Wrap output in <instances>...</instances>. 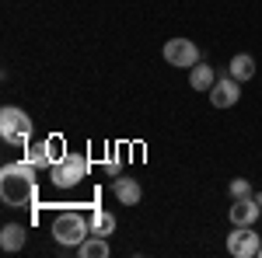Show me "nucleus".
I'll return each mask as SVG.
<instances>
[{"label":"nucleus","mask_w":262,"mask_h":258,"mask_svg":"<svg viewBox=\"0 0 262 258\" xmlns=\"http://www.w3.org/2000/svg\"><path fill=\"white\" fill-rule=\"evenodd\" d=\"M227 70H231V77H234V80H252V77H255V60H252L248 53H238V56L231 60Z\"/></svg>","instance_id":"nucleus-13"},{"label":"nucleus","mask_w":262,"mask_h":258,"mask_svg":"<svg viewBox=\"0 0 262 258\" xmlns=\"http://www.w3.org/2000/svg\"><path fill=\"white\" fill-rule=\"evenodd\" d=\"M206 95H210V105H213V108H231V105H238V98H242V80L224 77V80H217Z\"/></svg>","instance_id":"nucleus-7"},{"label":"nucleus","mask_w":262,"mask_h":258,"mask_svg":"<svg viewBox=\"0 0 262 258\" xmlns=\"http://www.w3.org/2000/svg\"><path fill=\"white\" fill-rule=\"evenodd\" d=\"M108 251H112V248H108V238H101V234H91V238L77 248L81 258H108Z\"/></svg>","instance_id":"nucleus-12"},{"label":"nucleus","mask_w":262,"mask_h":258,"mask_svg":"<svg viewBox=\"0 0 262 258\" xmlns=\"http://www.w3.org/2000/svg\"><path fill=\"white\" fill-rule=\"evenodd\" d=\"M105 171H108L112 178H119V160H116V157H108V164H105Z\"/></svg>","instance_id":"nucleus-18"},{"label":"nucleus","mask_w":262,"mask_h":258,"mask_svg":"<svg viewBox=\"0 0 262 258\" xmlns=\"http://www.w3.org/2000/svg\"><path fill=\"white\" fill-rule=\"evenodd\" d=\"M0 248H4V251H21V248H25V227H21V223H4V230H0Z\"/></svg>","instance_id":"nucleus-10"},{"label":"nucleus","mask_w":262,"mask_h":258,"mask_svg":"<svg viewBox=\"0 0 262 258\" xmlns=\"http://www.w3.org/2000/svg\"><path fill=\"white\" fill-rule=\"evenodd\" d=\"M53 238L63 248H81L84 241L91 238V220H84L81 213L67 209V213H60V217L53 220Z\"/></svg>","instance_id":"nucleus-2"},{"label":"nucleus","mask_w":262,"mask_h":258,"mask_svg":"<svg viewBox=\"0 0 262 258\" xmlns=\"http://www.w3.org/2000/svg\"><path fill=\"white\" fill-rule=\"evenodd\" d=\"M164 60L168 66H182V70H192L200 63V45L189 39H168L164 42Z\"/></svg>","instance_id":"nucleus-5"},{"label":"nucleus","mask_w":262,"mask_h":258,"mask_svg":"<svg viewBox=\"0 0 262 258\" xmlns=\"http://www.w3.org/2000/svg\"><path fill=\"white\" fill-rule=\"evenodd\" d=\"M112 192H116V199H119L122 206H137L143 199V189L137 178H116L112 181Z\"/></svg>","instance_id":"nucleus-9"},{"label":"nucleus","mask_w":262,"mask_h":258,"mask_svg":"<svg viewBox=\"0 0 262 258\" xmlns=\"http://www.w3.org/2000/svg\"><path fill=\"white\" fill-rule=\"evenodd\" d=\"M262 217V206L259 199H234V206H231V223L234 227H255V220Z\"/></svg>","instance_id":"nucleus-8"},{"label":"nucleus","mask_w":262,"mask_h":258,"mask_svg":"<svg viewBox=\"0 0 262 258\" xmlns=\"http://www.w3.org/2000/svg\"><path fill=\"white\" fill-rule=\"evenodd\" d=\"M259 206H262V196H259Z\"/></svg>","instance_id":"nucleus-20"},{"label":"nucleus","mask_w":262,"mask_h":258,"mask_svg":"<svg viewBox=\"0 0 262 258\" xmlns=\"http://www.w3.org/2000/svg\"><path fill=\"white\" fill-rule=\"evenodd\" d=\"M46 143V154H49V164H60L70 150H63V136H49V139H42Z\"/></svg>","instance_id":"nucleus-16"},{"label":"nucleus","mask_w":262,"mask_h":258,"mask_svg":"<svg viewBox=\"0 0 262 258\" xmlns=\"http://www.w3.org/2000/svg\"><path fill=\"white\" fill-rule=\"evenodd\" d=\"M259 258H262V248H259Z\"/></svg>","instance_id":"nucleus-19"},{"label":"nucleus","mask_w":262,"mask_h":258,"mask_svg":"<svg viewBox=\"0 0 262 258\" xmlns=\"http://www.w3.org/2000/svg\"><path fill=\"white\" fill-rule=\"evenodd\" d=\"M248 196H252L248 178H234V181H231V199H248Z\"/></svg>","instance_id":"nucleus-17"},{"label":"nucleus","mask_w":262,"mask_h":258,"mask_svg":"<svg viewBox=\"0 0 262 258\" xmlns=\"http://www.w3.org/2000/svg\"><path fill=\"white\" fill-rule=\"evenodd\" d=\"M25 160H32L35 168H53L49 164V154H46V143H28L25 147Z\"/></svg>","instance_id":"nucleus-15"},{"label":"nucleus","mask_w":262,"mask_h":258,"mask_svg":"<svg viewBox=\"0 0 262 258\" xmlns=\"http://www.w3.org/2000/svg\"><path fill=\"white\" fill-rule=\"evenodd\" d=\"M189 84H192L196 91H210V87L217 84V74H213V66H206V63H196V66L189 70Z\"/></svg>","instance_id":"nucleus-11"},{"label":"nucleus","mask_w":262,"mask_h":258,"mask_svg":"<svg viewBox=\"0 0 262 258\" xmlns=\"http://www.w3.org/2000/svg\"><path fill=\"white\" fill-rule=\"evenodd\" d=\"M112 230H116V217H112V213H105V209H95V213H91V234L108 238Z\"/></svg>","instance_id":"nucleus-14"},{"label":"nucleus","mask_w":262,"mask_h":258,"mask_svg":"<svg viewBox=\"0 0 262 258\" xmlns=\"http://www.w3.org/2000/svg\"><path fill=\"white\" fill-rule=\"evenodd\" d=\"M262 248V238L252 227H234V234H227V251L234 258H255Z\"/></svg>","instance_id":"nucleus-6"},{"label":"nucleus","mask_w":262,"mask_h":258,"mask_svg":"<svg viewBox=\"0 0 262 258\" xmlns=\"http://www.w3.org/2000/svg\"><path fill=\"white\" fill-rule=\"evenodd\" d=\"M39 196V189H35V164L32 160H18V164H4V171H0V199L7 202V206H32Z\"/></svg>","instance_id":"nucleus-1"},{"label":"nucleus","mask_w":262,"mask_h":258,"mask_svg":"<svg viewBox=\"0 0 262 258\" xmlns=\"http://www.w3.org/2000/svg\"><path fill=\"white\" fill-rule=\"evenodd\" d=\"M0 136L11 147H28V139H32V119H28V112H21L14 105L0 108Z\"/></svg>","instance_id":"nucleus-3"},{"label":"nucleus","mask_w":262,"mask_h":258,"mask_svg":"<svg viewBox=\"0 0 262 258\" xmlns=\"http://www.w3.org/2000/svg\"><path fill=\"white\" fill-rule=\"evenodd\" d=\"M49 178H53L56 189H74V185H81V181L88 178V157L70 150L60 164H53V168H49Z\"/></svg>","instance_id":"nucleus-4"}]
</instances>
